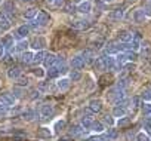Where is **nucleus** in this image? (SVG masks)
<instances>
[{
  "label": "nucleus",
  "instance_id": "obj_1",
  "mask_svg": "<svg viewBox=\"0 0 151 141\" xmlns=\"http://www.w3.org/2000/svg\"><path fill=\"white\" fill-rule=\"evenodd\" d=\"M49 21H50L49 15H47L46 12L40 11V12L37 14V17L28 22V25H30V28H31V30H39V28H43L45 25H47V24H49Z\"/></svg>",
  "mask_w": 151,
  "mask_h": 141
},
{
  "label": "nucleus",
  "instance_id": "obj_2",
  "mask_svg": "<svg viewBox=\"0 0 151 141\" xmlns=\"http://www.w3.org/2000/svg\"><path fill=\"white\" fill-rule=\"evenodd\" d=\"M46 46H47V42H46V39L42 37V36H36V37L30 42V48H31L33 51H36V52L43 51Z\"/></svg>",
  "mask_w": 151,
  "mask_h": 141
},
{
  "label": "nucleus",
  "instance_id": "obj_3",
  "mask_svg": "<svg viewBox=\"0 0 151 141\" xmlns=\"http://www.w3.org/2000/svg\"><path fill=\"white\" fill-rule=\"evenodd\" d=\"M30 31H31L30 25H28V24H22V25H19V27L17 28V31H15L12 36H14V39H17V40H22V39H25V37L30 34Z\"/></svg>",
  "mask_w": 151,
  "mask_h": 141
},
{
  "label": "nucleus",
  "instance_id": "obj_4",
  "mask_svg": "<svg viewBox=\"0 0 151 141\" xmlns=\"http://www.w3.org/2000/svg\"><path fill=\"white\" fill-rule=\"evenodd\" d=\"M92 2L91 0H82V2L76 6V11H77L79 14H82V15H89L91 12H92Z\"/></svg>",
  "mask_w": 151,
  "mask_h": 141
},
{
  "label": "nucleus",
  "instance_id": "obj_5",
  "mask_svg": "<svg viewBox=\"0 0 151 141\" xmlns=\"http://www.w3.org/2000/svg\"><path fill=\"white\" fill-rule=\"evenodd\" d=\"M91 21L89 20H86V18H82V20H73L71 22H70V25L73 27V28H76V30H88L89 27H91Z\"/></svg>",
  "mask_w": 151,
  "mask_h": 141
},
{
  "label": "nucleus",
  "instance_id": "obj_6",
  "mask_svg": "<svg viewBox=\"0 0 151 141\" xmlns=\"http://www.w3.org/2000/svg\"><path fill=\"white\" fill-rule=\"evenodd\" d=\"M85 65H86V59H85V56L82 54L71 58V67L74 70H82V68H85Z\"/></svg>",
  "mask_w": 151,
  "mask_h": 141
},
{
  "label": "nucleus",
  "instance_id": "obj_7",
  "mask_svg": "<svg viewBox=\"0 0 151 141\" xmlns=\"http://www.w3.org/2000/svg\"><path fill=\"white\" fill-rule=\"evenodd\" d=\"M11 27H12V20L2 12V14H0V31L5 33V31H8Z\"/></svg>",
  "mask_w": 151,
  "mask_h": 141
},
{
  "label": "nucleus",
  "instance_id": "obj_8",
  "mask_svg": "<svg viewBox=\"0 0 151 141\" xmlns=\"http://www.w3.org/2000/svg\"><path fill=\"white\" fill-rule=\"evenodd\" d=\"M139 54H141L142 58H148V56H151V42H150V40H142V42H141Z\"/></svg>",
  "mask_w": 151,
  "mask_h": 141
},
{
  "label": "nucleus",
  "instance_id": "obj_9",
  "mask_svg": "<svg viewBox=\"0 0 151 141\" xmlns=\"http://www.w3.org/2000/svg\"><path fill=\"white\" fill-rule=\"evenodd\" d=\"M108 17H110V20H113V21H120V20L124 17V8L122 6V8L113 9V11L108 14Z\"/></svg>",
  "mask_w": 151,
  "mask_h": 141
},
{
  "label": "nucleus",
  "instance_id": "obj_10",
  "mask_svg": "<svg viewBox=\"0 0 151 141\" xmlns=\"http://www.w3.org/2000/svg\"><path fill=\"white\" fill-rule=\"evenodd\" d=\"M104 54L105 55H117L119 54V43L117 42H108L105 45V49H104Z\"/></svg>",
  "mask_w": 151,
  "mask_h": 141
},
{
  "label": "nucleus",
  "instance_id": "obj_11",
  "mask_svg": "<svg viewBox=\"0 0 151 141\" xmlns=\"http://www.w3.org/2000/svg\"><path fill=\"white\" fill-rule=\"evenodd\" d=\"M132 18H133V21L135 22H138V24H141V22H144L145 20H147V15H145V11L144 9H136V11H133V15H132Z\"/></svg>",
  "mask_w": 151,
  "mask_h": 141
},
{
  "label": "nucleus",
  "instance_id": "obj_12",
  "mask_svg": "<svg viewBox=\"0 0 151 141\" xmlns=\"http://www.w3.org/2000/svg\"><path fill=\"white\" fill-rule=\"evenodd\" d=\"M132 39H133V33H130V31H127V30H122V31L119 33V40H120L122 43H130Z\"/></svg>",
  "mask_w": 151,
  "mask_h": 141
},
{
  "label": "nucleus",
  "instance_id": "obj_13",
  "mask_svg": "<svg viewBox=\"0 0 151 141\" xmlns=\"http://www.w3.org/2000/svg\"><path fill=\"white\" fill-rule=\"evenodd\" d=\"M56 56L58 55H55V54H52V52H46V55H45V59H43V64L46 65V67H53L55 65V62H56Z\"/></svg>",
  "mask_w": 151,
  "mask_h": 141
},
{
  "label": "nucleus",
  "instance_id": "obj_14",
  "mask_svg": "<svg viewBox=\"0 0 151 141\" xmlns=\"http://www.w3.org/2000/svg\"><path fill=\"white\" fill-rule=\"evenodd\" d=\"M2 43H3V46H5V49H6V51H11V52H14V51H15L14 36H6V37L2 40Z\"/></svg>",
  "mask_w": 151,
  "mask_h": 141
},
{
  "label": "nucleus",
  "instance_id": "obj_15",
  "mask_svg": "<svg viewBox=\"0 0 151 141\" xmlns=\"http://www.w3.org/2000/svg\"><path fill=\"white\" fill-rule=\"evenodd\" d=\"M28 48H30V42H28V40H25V39L18 40V42L15 43V51H17V52H19V54L25 52Z\"/></svg>",
  "mask_w": 151,
  "mask_h": 141
},
{
  "label": "nucleus",
  "instance_id": "obj_16",
  "mask_svg": "<svg viewBox=\"0 0 151 141\" xmlns=\"http://www.w3.org/2000/svg\"><path fill=\"white\" fill-rule=\"evenodd\" d=\"M3 14L8 15V17L12 20V15L15 14V6H14L12 2H6V3L3 5Z\"/></svg>",
  "mask_w": 151,
  "mask_h": 141
},
{
  "label": "nucleus",
  "instance_id": "obj_17",
  "mask_svg": "<svg viewBox=\"0 0 151 141\" xmlns=\"http://www.w3.org/2000/svg\"><path fill=\"white\" fill-rule=\"evenodd\" d=\"M39 12H40V11H39L37 8H28V9L24 12V18L31 21V20H34V18L37 17V14H39Z\"/></svg>",
  "mask_w": 151,
  "mask_h": 141
},
{
  "label": "nucleus",
  "instance_id": "obj_18",
  "mask_svg": "<svg viewBox=\"0 0 151 141\" xmlns=\"http://www.w3.org/2000/svg\"><path fill=\"white\" fill-rule=\"evenodd\" d=\"M33 58H34V52H31V51H25V52L21 54V61L25 62V64L33 62Z\"/></svg>",
  "mask_w": 151,
  "mask_h": 141
},
{
  "label": "nucleus",
  "instance_id": "obj_19",
  "mask_svg": "<svg viewBox=\"0 0 151 141\" xmlns=\"http://www.w3.org/2000/svg\"><path fill=\"white\" fill-rule=\"evenodd\" d=\"M19 74H21V70H19L18 67H11V68L8 70V76H9L11 79H17V77H19Z\"/></svg>",
  "mask_w": 151,
  "mask_h": 141
},
{
  "label": "nucleus",
  "instance_id": "obj_20",
  "mask_svg": "<svg viewBox=\"0 0 151 141\" xmlns=\"http://www.w3.org/2000/svg\"><path fill=\"white\" fill-rule=\"evenodd\" d=\"M45 55H46V52H45V51H39V52H36V54H34V58H33V64L43 62V59H45Z\"/></svg>",
  "mask_w": 151,
  "mask_h": 141
},
{
  "label": "nucleus",
  "instance_id": "obj_21",
  "mask_svg": "<svg viewBox=\"0 0 151 141\" xmlns=\"http://www.w3.org/2000/svg\"><path fill=\"white\" fill-rule=\"evenodd\" d=\"M68 86H70V80H68L67 77H62V79L58 80V88H59L61 91H67Z\"/></svg>",
  "mask_w": 151,
  "mask_h": 141
},
{
  "label": "nucleus",
  "instance_id": "obj_22",
  "mask_svg": "<svg viewBox=\"0 0 151 141\" xmlns=\"http://www.w3.org/2000/svg\"><path fill=\"white\" fill-rule=\"evenodd\" d=\"M80 77H82V74H80L79 70H71V73H70V79H71L73 82H77Z\"/></svg>",
  "mask_w": 151,
  "mask_h": 141
},
{
  "label": "nucleus",
  "instance_id": "obj_23",
  "mask_svg": "<svg viewBox=\"0 0 151 141\" xmlns=\"http://www.w3.org/2000/svg\"><path fill=\"white\" fill-rule=\"evenodd\" d=\"M89 108L92 110V111H99L101 110V101H92L91 103V106H89Z\"/></svg>",
  "mask_w": 151,
  "mask_h": 141
},
{
  "label": "nucleus",
  "instance_id": "obj_24",
  "mask_svg": "<svg viewBox=\"0 0 151 141\" xmlns=\"http://www.w3.org/2000/svg\"><path fill=\"white\" fill-rule=\"evenodd\" d=\"M33 73H34L37 77H43V76H45V70H43L42 67H37V68L33 70Z\"/></svg>",
  "mask_w": 151,
  "mask_h": 141
},
{
  "label": "nucleus",
  "instance_id": "obj_25",
  "mask_svg": "<svg viewBox=\"0 0 151 141\" xmlns=\"http://www.w3.org/2000/svg\"><path fill=\"white\" fill-rule=\"evenodd\" d=\"M114 114H116V116H123V114H124V108H123V107L114 108Z\"/></svg>",
  "mask_w": 151,
  "mask_h": 141
},
{
  "label": "nucleus",
  "instance_id": "obj_26",
  "mask_svg": "<svg viewBox=\"0 0 151 141\" xmlns=\"http://www.w3.org/2000/svg\"><path fill=\"white\" fill-rule=\"evenodd\" d=\"M142 98L144 100H151V89H145L144 94H142Z\"/></svg>",
  "mask_w": 151,
  "mask_h": 141
},
{
  "label": "nucleus",
  "instance_id": "obj_27",
  "mask_svg": "<svg viewBox=\"0 0 151 141\" xmlns=\"http://www.w3.org/2000/svg\"><path fill=\"white\" fill-rule=\"evenodd\" d=\"M144 11H145V15H147V18H151V3H148V5L144 8Z\"/></svg>",
  "mask_w": 151,
  "mask_h": 141
},
{
  "label": "nucleus",
  "instance_id": "obj_28",
  "mask_svg": "<svg viewBox=\"0 0 151 141\" xmlns=\"http://www.w3.org/2000/svg\"><path fill=\"white\" fill-rule=\"evenodd\" d=\"M142 110H144L145 114H150V113H151V104H144Z\"/></svg>",
  "mask_w": 151,
  "mask_h": 141
},
{
  "label": "nucleus",
  "instance_id": "obj_29",
  "mask_svg": "<svg viewBox=\"0 0 151 141\" xmlns=\"http://www.w3.org/2000/svg\"><path fill=\"white\" fill-rule=\"evenodd\" d=\"M62 5H64V0H55L52 6H53V8H61Z\"/></svg>",
  "mask_w": 151,
  "mask_h": 141
},
{
  "label": "nucleus",
  "instance_id": "obj_30",
  "mask_svg": "<svg viewBox=\"0 0 151 141\" xmlns=\"http://www.w3.org/2000/svg\"><path fill=\"white\" fill-rule=\"evenodd\" d=\"M92 128H93V131H102V125L101 123H92Z\"/></svg>",
  "mask_w": 151,
  "mask_h": 141
},
{
  "label": "nucleus",
  "instance_id": "obj_31",
  "mask_svg": "<svg viewBox=\"0 0 151 141\" xmlns=\"http://www.w3.org/2000/svg\"><path fill=\"white\" fill-rule=\"evenodd\" d=\"M5 52H6V49H5V46H3V43L0 42V58H3V55H5Z\"/></svg>",
  "mask_w": 151,
  "mask_h": 141
},
{
  "label": "nucleus",
  "instance_id": "obj_32",
  "mask_svg": "<svg viewBox=\"0 0 151 141\" xmlns=\"http://www.w3.org/2000/svg\"><path fill=\"white\" fill-rule=\"evenodd\" d=\"M43 113H45L46 116H49V114H52V107H47V106H46V107L43 108Z\"/></svg>",
  "mask_w": 151,
  "mask_h": 141
},
{
  "label": "nucleus",
  "instance_id": "obj_33",
  "mask_svg": "<svg viewBox=\"0 0 151 141\" xmlns=\"http://www.w3.org/2000/svg\"><path fill=\"white\" fill-rule=\"evenodd\" d=\"M138 140H139V141H148V137L144 135V134H139V135H138Z\"/></svg>",
  "mask_w": 151,
  "mask_h": 141
},
{
  "label": "nucleus",
  "instance_id": "obj_34",
  "mask_svg": "<svg viewBox=\"0 0 151 141\" xmlns=\"http://www.w3.org/2000/svg\"><path fill=\"white\" fill-rule=\"evenodd\" d=\"M3 100H5L6 103H12V98H11L9 95H3Z\"/></svg>",
  "mask_w": 151,
  "mask_h": 141
},
{
  "label": "nucleus",
  "instance_id": "obj_35",
  "mask_svg": "<svg viewBox=\"0 0 151 141\" xmlns=\"http://www.w3.org/2000/svg\"><path fill=\"white\" fill-rule=\"evenodd\" d=\"M145 128H147L148 131H151V120H147V122H145Z\"/></svg>",
  "mask_w": 151,
  "mask_h": 141
},
{
  "label": "nucleus",
  "instance_id": "obj_36",
  "mask_svg": "<svg viewBox=\"0 0 151 141\" xmlns=\"http://www.w3.org/2000/svg\"><path fill=\"white\" fill-rule=\"evenodd\" d=\"M105 122H108V123H113V120H111V117H110V116H107V117H105Z\"/></svg>",
  "mask_w": 151,
  "mask_h": 141
},
{
  "label": "nucleus",
  "instance_id": "obj_37",
  "mask_svg": "<svg viewBox=\"0 0 151 141\" xmlns=\"http://www.w3.org/2000/svg\"><path fill=\"white\" fill-rule=\"evenodd\" d=\"M19 2H21V3H31L33 0H19Z\"/></svg>",
  "mask_w": 151,
  "mask_h": 141
},
{
  "label": "nucleus",
  "instance_id": "obj_38",
  "mask_svg": "<svg viewBox=\"0 0 151 141\" xmlns=\"http://www.w3.org/2000/svg\"><path fill=\"white\" fill-rule=\"evenodd\" d=\"M46 2H47L49 5H53V2H55V0H46Z\"/></svg>",
  "mask_w": 151,
  "mask_h": 141
},
{
  "label": "nucleus",
  "instance_id": "obj_39",
  "mask_svg": "<svg viewBox=\"0 0 151 141\" xmlns=\"http://www.w3.org/2000/svg\"><path fill=\"white\" fill-rule=\"evenodd\" d=\"M104 2H107V3H108V2H113V0H104Z\"/></svg>",
  "mask_w": 151,
  "mask_h": 141
},
{
  "label": "nucleus",
  "instance_id": "obj_40",
  "mask_svg": "<svg viewBox=\"0 0 151 141\" xmlns=\"http://www.w3.org/2000/svg\"><path fill=\"white\" fill-rule=\"evenodd\" d=\"M148 3H151V0H148Z\"/></svg>",
  "mask_w": 151,
  "mask_h": 141
},
{
  "label": "nucleus",
  "instance_id": "obj_41",
  "mask_svg": "<svg viewBox=\"0 0 151 141\" xmlns=\"http://www.w3.org/2000/svg\"><path fill=\"white\" fill-rule=\"evenodd\" d=\"M0 3H2V0H0Z\"/></svg>",
  "mask_w": 151,
  "mask_h": 141
},
{
  "label": "nucleus",
  "instance_id": "obj_42",
  "mask_svg": "<svg viewBox=\"0 0 151 141\" xmlns=\"http://www.w3.org/2000/svg\"><path fill=\"white\" fill-rule=\"evenodd\" d=\"M92 141H95V140H92Z\"/></svg>",
  "mask_w": 151,
  "mask_h": 141
}]
</instances>
